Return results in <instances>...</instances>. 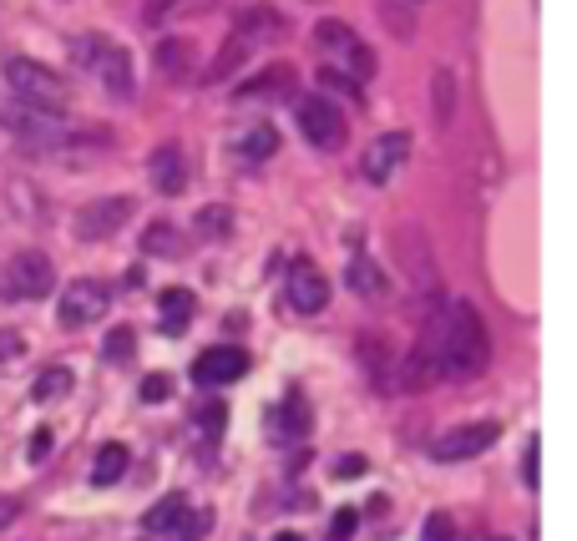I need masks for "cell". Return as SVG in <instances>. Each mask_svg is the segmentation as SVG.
<instances>
[{"label":"cell","mask_w":577,"mask_h":541,"mask_svg":"<svg viewBox=\"0 0 577 541\" xmlns=\"http://www.w3.org/2000/svg\"><path fill=\"white\" fill-rule=\"evenodd\" d=\"M415 365L426 380H476L491 365V339L476 304L456 299L426 314V335L415 350Z\"/></svg>","instance_id":"1"},{"label":"cell","mask_w":577,"mask_h":541,"mask_svg":"<svg viewBox=\"0 0 577 541\" xmlns=\"http://www.w3.org/2000/svg\"><path fill=\"white\" fill-rule=\"evenodd\" d=\"M279 36H284V15L274 11V5H249V11H238L234 30H228L223 51L213 56V66L203 72V81H228V76H234L238 66L259 51V46L279 41Z\"/></svg>","instance_id":"2"},{"label":"cell","mask_w":577,"mask_h":541,"mask_svg":"<svg viewBox=\"0 0 577 541\" xmlns=\"http://www.w3.org/2000/svg\"><path fill=\"white\" fill-rule=\"evenodd\" d=\"M5 81H11V91L30 106V112H51V117H61V112H66V102H72L66 81H61L51 66H41V61H30V56H11V61H5Z\"/></svg>","instance_id":"3"},{"label":"cell","mask_w":577,"mask_h":541,"mask_svg":"<svg viewBox=\"0 0 577 541\" xmlns=\"http://www.w3.org/2000/svg\"><path fill=\"white\" fill-rule=\"evenodd\" d=\"M314 46L335 56V66H329V72L350 76L355 87L365 81V76H375V51L360 41V36L344 26V21H319V26H314Z\"/></svg>","instance_id":"4"},{"label":"cell","mask_w":577,"mask_h":541,"mask_svg":"<svg viewBox=\"0 0 577 541\" xmlns=\"http://www.w3.org/2000/svg\"><path fill=\"white\" fill-rule=\"evenodd\" d=\"M51 284H57V268H51V259H46V253H36V249L11 253V264L0 268V299H5V304L46 299V293H51Z\"/></svg>","instance_id":"5"},{"label":"cell","mask_w":577,"mask_h":541,"mask_svg":"<svg viewBox=\"0 0 577 541\" xmlns=\"http://www.w3.org/2000/svg\"><path fill=\"white\" fill-rule=\"evenodd\" d=\"M72 51H76V61H81L87 72L102 76V87L112 91V97H133V91H137V81H133V56H127L122 46H112L106 36H81Z\"/></svg>","instance_id":"6"},{"label":"cell","mask_w":577,"mask_h":541,"mask_svg":"<svg viewBox=\"0 0 577 541\" xmlns=\"http://www.w3.org/2000/svg\"><path fill=\"white\" fill-rule=\"evenodd\" d=\"M294 117H299V133L310 137V147H319V152H340L344 137H350V122H344V112L329 97H299Z\"/></svg>","instance_id":"7"},{"label":"cell","mask_w":577,"mask_h":541,"mask_svg":"<svg viewBox=\"0 0 577 541\" xmlns=\"http://www.w3.org/2000/svg\"><path fill=\"white\" fill-rule=\"evenodd\" d=\"M133 213H137L133 198H91V203L76 207L72 234L81 238V243H102V238L122 234V228L133 223Z\"/></svg>","instance_id":"8"},{"label":"cell","mask_w":577,"mask_h":541,"mask_svg":"<svg viewBox=\"0 0 577 541\" xmlns=\"http://www.w3.org/2000/svg\"><path fill=\"white\" fill-rule=\"evenodd\" d=\"M106 309H112V289L102 278H72L61 289V324L66 329H87L91 319H102Z\"/></svg>","instance_id":"9"},{"label":"cell","mask_w":577,"mask_h":541,"mask_svg":"<svg viewBox=\"0 0 577 541\" xmlns=\"http://www.w3.org/2000/svg\"><path fill=\"white\" fill-rule=\"evenodd\" d=\"M502 440V425L497 420H472V425H456V430H441L430 440V455L436 461H472V455L491 451Z\"/></svg>","instance_id":"10"},{"label":"cell","mask_w":577,"mask_h":541,"mask_svg":"<svg viewBox=\"0 0 577 541\" xmlns=\"http://www.w3.org/2000/svg\"><path fill=\"white\" fill-rule=\"evenodd\" d=\"M284 304L294 309V314H325L329 304V278L319 274V264H310V259H299L294 268H289V278H284Z\"/></svg>","instance_id":"11"},{"label":"cell","mask_w":577,"mask_h":541,"mask_svg":"<svg viewBox=\"0 0 577 541\" xmlns=\"http://www.w3.org/2000/svg\"><path fill=\"white\" fill-rule=\"evenodd\" d=\"M249 375V354L234 350V344H213L192 360V380L203 385V390H223V385H234Z\"/></svg>","instance_id":"12"},{"label":"cell","mask_w":577,"mask_h":541,"mask_svg":"<svg viewBox=\"0 0 577 541\" xmlns=\"http://www.w3.org/2000/svg\"><path fill=\"white\" fill-rule=\"evenodd\" d=\"M148 173H152V188L163 192V198H178V192L188 188V152H183L178 142H158L152 147Z\"/></svg>","instance_id":"13"},{"label":"cell","mask_w":577,"mask_h":541,"mask_svg":"<svg viewBox=\"0 0 577 541\" xmlns=\"http://www.w3.org/2000/svg\"><path fill=\"white\" fill-rule=\"evenodd\" d=\"M411 158V137L405 133H385L371 142V152H365V177H371L375 188H385L390 177H396V167Z\"/></svg>","instance_id":"14"},{"label":"cell","mask_w":577,"mask_h":541,"mask_svg":"<svg viewBox=\"0 0 577 541\" xmlns=\"http://www.w3.org/2000/svg\"><path fill=\"white\" fill-rule=\"evenodd\" d=\"M268 436L279 440V445H289V440H304V436H310V400L289 390V395L279 400V410L268 415Z\"/></svg>","instance_id":"15"},{"label":"cell","mask_w":577,"mask_h":541,"mask_svg":"<svg viewBox=\"0 0 577 541\" xmlns=\"http://www.w3.org/2000/svg\"><path fill=\"white\" fill-rule=\"evenodd\" d=\"M188 521H192V501L183 496V491H173V496H163V501H158V506H152L148 516H142V527H148L152 537H167V541L178 537V531L188 527Z\"/></svg>","instance_id":"16"},{"label":"cell","mask_w":577,"mask_h":541,"mask_svg":"<svg viewBox=\"0 0 577 541\" xmlns=\"http://www.w3.org/2000/svg\"><path fill=\"white\" fill-rule=\"evenodd\" d=\"M158 329L163 335H183L192 324V309H198V299H192V289H163V299H158Z\"/></svg>","instance_id":"17"},{"label":"cell","mask_w":577,"mask_h":541,"mask_svg":"<svg viewBox=\"0 0 577 541\" xmlns=\"http://www.w3.org/2000/svg\"><path fill=\"white\" fill-rule=\"evenodd\" d=\"M133 466V455H127V445H117V440H106L102 451H97V466H91V486H117L122 470Z\"/></svg>","instance_id":"18"},{"label":"cell","mask_w":577,"mask_h":541,"mask_svg":"<svg viewBox=\"0 0 577 541\" xmlns=\"http://www.w3.org/2000/svg\"><path fill=\"white\" fill-rule=\"evenodd\" d=\"M279 91H294V72L289 66H268L264 76H253V81H243L238 87V102H259V97H279Z\"/></svg>","instance_id":"19"},{"label":"cell","mask_w":577,"mask_h":541,"mask_svg":"<svg viewBox=\"0 0 577 541\" xmlns=\"http://www.w3.org/2000/svg\"><path fill=\"white\" fill-rule=\"evenodd\" d=\"M72 395V369L66 365H51L36 375V390H30V400H41V405H51V400H66Z\"/></svg>","instance_id":"20"},{"label":"cell","mask_w":577,"mask_h":541,"mask_svg":"<svg viewBox=\"0 0 577 541\" xmlns=\"http://www.w3.org/2000/svg\"><path fill=\"white\" fill-rule=\"evenodd\" d=\"M274 147H279V133L259 122V127H249V133L238 137V158H243V162H264V158H274Z\"/></svg>","instance_id":"21"},{"label":"cell","mask_w":577,"mask_h":541,"mask_svg":"<svg viewBox=\"0 0 577 541\" xmlns=\"http://www.w3.org/2000/svg\"><path fill=\"white\" fill-rule=\"evenodd\" d=\"M142 249H148V253H163V259H178V253L188 249V238H183L173 223H152L148 234H142Z\"/></svg>","instance_id":"22"},{"label":"cell","mask_w":577,"mask_h":541,"mask_svg":"<svg viewBox=\"0 0 577 541\" xmlns=\"http://www.w3.org/2000/svg\"><path fill=\"white\" fill-rule=\"evenodd\" d=\"M188 61H192L188 41H158V66H163L167 81H183V76H188Z\"/></svg>","instance_id":"23"},{"label":"cell","mask_w":577,"mask_h":541,"mask_svg":"<svg viewBox=\"0 0 577 541\" xmlns=\"http://www.w3.org/2000/svg\"><path fill=\"white\" fill-rule=\"evenodd\" d=\"M350 289H355L360 299H380V293H385V274L371 264V259H355V264H350Z\"/></svg>","instance_id":"24"},{"label":"cell","mask_w":577,"mask_h":541,"mask_svg":"<svg viewBox=\"0 0 577 541\" xmlns=\"http://www.w3.org/2000/svg\"><path fill=\"white\" fill-rule=\"evenodd\" d=\"M198 234H203V238H228V234H234V207L208 203L203 213H198Z\"/></svg>","instance_id":"25"},{"label":"cell","mask_w":577,"mask_h":541,"mask_svg":"<svg viewBox=\"0 0 577 541\" xmlns=\"http://www.w3.org/2000/svg\"><path fill=\"white\" fill-rule=\"evenodd\" d=\"M106 360H112V365H122V360H133V350H137V335L133 329H127V324H122V329H112V335H106Z\"/></svg>","instance_id":"26"},{"label":"cell","mask_w":577,"mask_h":541,"mask_svg":"<svg viewBox=\"0 0 577 541\" xmlns=\"http://www.w3.org/2000/svg\"><path fill=\"white\" fill-rule=\"evenodd\" d=\"M451 87H456V81H451V72L441 66V72H436V122H441V127H451V106H456L451 102Z\"/></svg>","instance_id":"27"},{"label":"cell","mask_w":577,"mask_h":541,"mask_svg":"<svg viewBox=\"0 0 577 541\" xmlns=\"http://www.w3.org/2000/svg\"><path fill=\"white\" fill-rule=\"evenodd\" d=\"M223 420H228L223 400H203V405H198V425H203V436L218 440V436H223Z\"/></svg>","instance_id":"28"},{"label":"cell","mask_w":577,"mask_h":541,"mask_svg":"<svg viewBox=\"0 0 577 541\" xmlns=\"http://www.w3.org/2000/svg\"><path fill=\"white\" fill-rule=\"evenodd\" d=\"M421 541H456V521L446 512H430L426 516V531H421Z\"/></svg>","instance_id":"29"},{"label":"cell","mask_w":577,"mask_h":541,"mask_svg":"<svg viewBox=\"0 0 577 541\" xmlns=\"http://www.w3.org/2000/svg\"><path fill=\"white\" fill-rule=\"evenodd\" d=\"M319 87L335 91V97H350V102H360V87H355V81H350V76H340V72H329V66L319 72Z\"/></svg>","instance_id":"30"},{"label":"cell","mask_w":577,"mask_h":541,"mask_svg":"<svg viewBox=\"0 0 577 541\" xmlns=\"http://www.w3.org/2000/svg\"><path fill=\"white\" fill-rule=\"evenodd\" d=\"M167 395H173V380H167V375H148V380H142V400H148V405H163Z\"/></svg>","instance_id":"31"},{"label":"cell","mask_w":577,"mask_h":541,"mask_svg":"<svg viewBox=\"0 0 577 541\" xmlns=\"http://www.w3.org/2000/svg\"><path fill=\"white\" fill-rule=\"evenodd\" d=\"M355 506H340V516H335V521H329V541H350V531H355Z\"/></svg>","instance_id":"32"},{"label":"cell","mask_w":577,"mask_h":541,"mask_svg":"<svg viewBox=\"0 0 577 541\" xmlns=\"http://www.w3.org/2000/svg\"><path fill=\"white\" fill-rule=\"evenodd\" d=\"M183 5H188V0H148V11H142V15H148V26H163L167 15L183 11Z\"/></svg>","instance_id":"33"},{"label":"cell","mask_w":577,"mask_h":541,"mask_svg":"<svg viewBox=\"0 0 577 541\" xmlns=\"http://www.w3.org/2000/svg\"><path fill=\"white\" fill-rule=\"evenodd\" d=\"M21 350H26V339L15 335V329H0V365H11Z\"/></svg>","instance_id":"34"},{"label":"cell","mask_w":577,"mask_h":541,"mask_svg":"<svg viewBox=\"0 0 577 541\" xmlns=\"http://www.w3.org/2000/svg\"><path fill=\"white\" fill-rule=\"evenodd\" d=\"M360 470H365V455H340V461H335V476H340V481H355Z\"/></svg>","instance_id":"35"},{"label":"cell","mask_w":577,"mask_h":541,"mask_svg":"<svg viewBox=\"0 0 577 541\" xmlns=\"http://www.w3.org/2000/svg\"><path fill=\"white\" fill-rule=\"evenodd\" d=\"M203 531H208V516H203V512H192V521H188V527H183L173 541H198V537H203Z\"/></svg>","instance_id":"36"},{"label":"cell","mask_w":577,"mask_h":541,"mask_svg":"<svg viewBox=\"0 0 577 541\" xmlns=\"http://www.w3.org/2000/svg\"><path fill=\"white\" fill-rule=\"evenodd\" d=\"M51 455V430H36V440H30V461H46Z\"/></svg>","instance_id":"37"},{"label":"cell","mask_w":577,"mask_h":541,"mask_svg":"<svg viewBox=\"0 0 577 541\" xmlns=\"http://www.w3.org/2000/svg\"><path fill=\"white\" fill-rule=\"evenodd\" d=\"M537 461H542V451H537V440H532V445H527V470H522L527 486H537Z\"/></svg>","instance_id":"38"},{"label":"cell","mask_w":577,"mask_h":541,"mask_svg":"<svg viewBox=\"0 0 577 541\" xmlns=\"http://www.w3.org/2000/svg\"><path fill=\"white\" fill-rule=\"evenodd\" d=\"M15 512H21L15 501H0V527H5V521H15Z\"/></svg>","instance_id":"39"},{"label":"cell","mask_w":577,"mask_h":541,"mask_svg":"<svg viewBox=\"0 0 577 541\" xmlns=\"http://www.w3.org/2000/svg\"><path fill=\"white\" fill-rule=\"evenodd\" d=\"M274 541H304V537H294V531H279V537H274Z\"/></svg>","instance_id":"40"},{"label":"cell","mask_w":577,"mask_h":541,"mask_svg":"<svg viewBox=\"0 0 577 541\" xmlns=\"http://www.w3.org/2000/svg\"><path fill=\"white\" fill-rule=\"evenodd\" d=\"M481 541H512V537H481Z\"/></svg>","instance_id":"41"}]
</instances>
